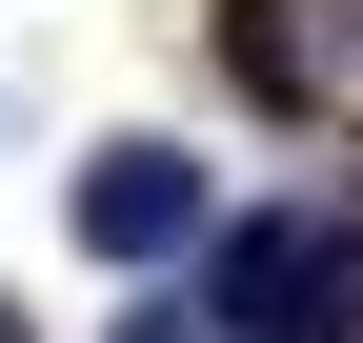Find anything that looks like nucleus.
Returning <instances> with one entry per match:
<instances>
[{
    "label": "nucleus",
    "mask_w": 363,
    "mask_h": 343,
    "mask_svg": "<svg viewBox=\"0 0 363 343\" xmlns=\"http://www.w3.org/2000/svg\"><path fill=\"white\" fill-rule=\"evenodd\" d=\"M202 343H363V223L343 202H262V223H202Z\"/></svg>",
    "instance_id": "obj_1"
},
{
    "label": "nucleus",
    "mask_w": 363,
    "mask_h": 343,
    "mask_svg": "<svg viewBox=\"0 0 363 343\" xmlns=\"http://www.w3.org/2000/svg\"><path fill=\"white\" fill-rule=\"evenodd\" d=\"M81 242H101V263H182V242H202V162L182 142H101L81 162Z\"/></svg>",
    "instance_id": "obj_2"
},
{
    "label": "nucleus",
    "mask_w": 363,
    "mask_h": 343,
    "mask_svg": "<svg viewBox=\"0 0 363 343\" xmlns=\"http://www.w3.org/2000/svg\"><path fill=\"white\" fill-rule=\"evenodd\" d=\"M121 343H202V323H182V303H142V323H121Z\"/></svg>",
    "instance_id": "obj_3"
},
{
    "label": "nucleus",
    "mask_w": 363,
    "mask_h": 343,
    "mask_svg": "<svg viewBox=\"0 0 363 343\" xmlns=\"http://www.w3.org/2000/svg\"><path fill=\"white\" fill-rule=\"evenodd\" d=\"M0 343H21V303H0Z\"/></svg>",
    "instance_id": "obj_4"
}]
</instances>
